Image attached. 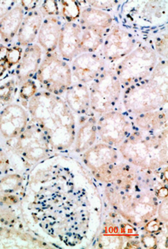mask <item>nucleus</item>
<instances>
[{
  "mask_svg": "<svg viewBox=\"0 0 168 249\" xmlns=\"http://www.w3.org/2000/svg\"><path fill=\"white\" fill-rule=\"evenodd\" d=\"M54 156L33 167L25 183V205L34 224L68 247L82 244L91 231L92 204L87 176ZM72 163V161H71Z\"/></svg>",
  "mask_w": 168,
  "mask_h": 249,
  "instance_id": "nucleus-1",
  "label": "nucleus"
},
{
  "mask_svg": "<svg viewBox=\"0 0 168 249\" xmlns=\"http://www.w3.org/2000/svg\"><path fill=\"white\" fill-rule=\"evenodd\" d=\"M26 109L32 121L42 130L55 151H67L73 147L76 122L63 97L39 89L28 101Z\"/></svg>",
  "mask_w": 168,
  "mask_h": 249,
  "instance_id": "nucleus-2",
  "label": "nucleus"
},
{
  "mask_svg": "<svg viewBox=\"0 0 168 249\" xmlns=\"http://www.w3.org/2000/svg\"><path fill=\"white\" fill-rule=\"evenodd\" d=\"M122 106L129 117L168 106V60L159 59L148 78L123 89Z\"/></svg>",
  "mask_w": 168,
  "mask_h": 249,
  "instance_id": "nucleus-3",
  "label": "nucleus"
},
{
  "mask_svg": "<svg viewBox=\"0 0 168 249\" xmlns=\"http://www.w3.org/2000/svg\"><path fill=\"white\" fill-rule=\"evenodd\" d=\"M118 150L132 166L144 171H157L168 166V131L152 135L133 130Z\"/></svg>",
  "mask_w": 168,
  "mask_h": 249,
  "instance_id": "nucleus-4",
  "label": "nucleus"
},
{
  "mask_svg": "<svg viewBox=\"0 0 168 249\" xmlns=\"http://www.w3.org/2000/svg\"><path fill=\"white\" fill-rule=\"evenodd\" d=\"M105 196L118 214L135 227H145L157 214L159 204L152 190L127 193L106 184Z\"/></svg>",
  "mask_w": 168,
  "mask_h": 249,
  "instance_id": "nucleus-5",
  "label": "nucleus"
},
{
  "mask_svg": "<svg viewBox=\"0 0 168 249\" xmlns=\"http://www.w3.org/2000/svg\"><path fill=\"white\" fill-rule=\"evenodd\" d=\"M158 61L159 57L153 47L139 44L112 69L124 89L149 77Z\"/></svg>",
  "mask_w": 168,
  "mask_h": 249,
  "instance_id": "nucleus-6",
  "label": "nucleus"
},
{
  "mask_svg": "<svg viewBox=\"0 0 168 249\" xmlns=\"http://www.w3.org/2000/svg\"><path fill=\"white\" fill-rule=\"evenodd\" d=\"M7 144L27 168L51 158L55 151L42 130L32 120L18 138Z\"/></svg>",
  "mask_w": 168,
  "mask_h": 249,
  "instance_id": "nucleus-7",
  "label": "nucleus"
},
{
  "mask_svg": "<svg viewBox=\"0 0 168 249\" xmlns=\"http://www.w3.org/2000/svg\"><path fill=\"white\" fill-rule=\"evenodd\" d=\"M35 76L41 89L61 97L73 84L71 67L56 52L45 54Z\"/></svg>",
  "mask_w": 168,
  "mask_h": 249,
  "instance_id": "nucleus-8",
  "label": "nucleus"
},
{
  "mask_svg": "<svg viewBox=\"0 0 168 249\" xmlns=\"http://www.w3.org/2000/svg\"><path fill=\"white\" fill-rule=\"evenodd\" d=\"M89 89L91 112L97 118L117 109L121 100V84L114 70L109 68L90 84Z\"/></svg>",
  "mask_w": 168,
  "mask_h": 249,
  "instance_id": "nucleus-9",
  "label": "nucleus"
},
{
  "mask_svg": "<svg viewBox=\"0 0 168 249\" xmlns=\"http://www.w3.org/2000/svg\"><path fill=\"white\" fill-rule=\"evenodd\" d=\"M133 130L131 118L119 109L97 118V138L116 149Z\"/></svg>",
  "mask_w": 168,
  "mask_h": 249,
  "instance_id": "nucleus-10",
  "label": "nucleus"
},
{
  "mask_svg": "<svg viewBox=\"0 0 168 249\" xmlns=\"http://www.w3.org/2000/svg\"><path fill=\"white\" fill-rule=\"evenodd\" d=\"M137 46L136 37L119 25L110 29L102 44V57L108 64H117Z\"/></svg>",
  "mask_w": 168,
  "mask_h": 249,
  "instance_id": "nucleus-11",
  "label": "nucleus"
},
{
  "mask_svg": "<svg viewBox=\"0 0 168 249\" xmlns=\"http://www.w3.org/2000/svg\"><path fill=\"white\" fill-rule=\"evenodd\" d=\"M30 120L28 110L21 104L5 105L0 110V137L7 144L14 141L24 132Z\"/></svg>",
  "mask_w": 168,
  "mask_h": 249,
  "instance_id": "nucleus-12",
  "label": "nucleus"
},
{
  "mask_svg": "<svg viewBox=\"0 0 168 249\" xmlns=\"http://www.w3.org/2000/svg\"><path fill=\"white\" fill-rule=\"evenodd\" d=\"M107 64L102 54L82 53L73 59V77L79 83H93L107 69Z\"/></svg>",
  "mask_w": 168,
  "mask_h": 249,
  "instance_id": "nucleus-13",
  "label": "nucleus"
},
{
  "mask_svg": "<svg viewBox=\"0 0 168 249\" xmlns=\"http://www.w3.org/2000/svg\"><path fill=\"white\" fill-rule=\"evenodd\" d=\"M118 149L105 143H97L81 154L83 163L92 175L102 171L119 161Z\"/></svg>",
  "mask_w": 168,
  "mask_h": 249,
  "instance_id": "nucleus-14",
  "label": "nucleus"
},
{
  "mask_svg": "<svg viewBox=\"0 0 168 249\" xmlns=\"http://www.w3.org/2000/svg\"><path fill=\"white\" fill-rule=\"evenodd\" d=\"M82 29L79 23L64 22L58 39V54L66 62L73 61L80 52Z\"/></svg>",
  "mask_w": 168,
  "mask_h": 249,
  "instance_id": "nucleus-15",
  "label": "nucleus"
},
{
  "mask_svg": "<svg viewBox=\"0 0 168 249\" xmlns=\"http://www.w3.org/2000/svg\"><path fill=\"white\" fill-rule=\"evenodd\" d=\"M42 49L38 44L33 43L25 47L16 69V80L18 86L36 75L42 60Z\"/></svg>",
  "mask_w": 168,
  "mask_h": 249,
  "instance_id": "nucleus-16",
  "label": "nucleus"
},
{
  "mask_svg": "<svg viewBox=\"0 0 168 249\" xmlns=\"http://www.w3.org/2000/svg\"><path fill=\"white\" fill-rule=\"evenodd\" d=\"M74 115L81 119L92 115L90 109V95L89 86L75 82L71 85L62 96Z\"/></svg>",
  "mask_w": 168,
  "mask_h": 249,
  "instance_id": "nucleus-17",
  "label": "nucleus"
},
{
  "mask_svg": "<svg viewBox=\"0 0 168 249\" xmlns=\"http://www.w3.org/2000/svg\"><path fill=\"white\" fill-rule=\"evenodd\" d=\"M134 130L148 134H160L168 131V110L167 108L144 113L131 118Z\"/></svg>",
  "mask_w": 168,
  "mask_h": 249,
  "instance_id": "nucleus-18",
  "label": "nucleus"
},
{
  "mask_svg": "<svg viewBox=\"0 0 168 249\" xmlns=\"http://www.w3.org/2000/svg\"><path fill=\"white\" fill-rule=\"evenodd\" d=\"M137 4L139 22L158 26L168 20V1H140Z\"/></svg>",
  "mask_w": 168,
  "mask_h": 249,
  "instance_id": "nucleus-19",
  "label": "nucleus"
},
{
  "mask_svg": "<svg viewBox=\"0 0 168 249\" xmlns=\"http://www.w3.org/2000/svg\"><path fill=\"white\" fill-rule=\"evenodd\" d=\"M63 23L60 17H47L42 20L37 35V43L46 53L56 52Z\"/></svg>",
  "mask_w": 168,
  "mask_h": 249,
  "instance_id": "nucleus-20",
  "label": "nucleus"
},
{
  "mask_svg": "<svg viewBox=\"0 0 168 249\" xmlns=\"http://www.w3.org/2000/svg\"><path fill=\"white\" fill-rule=\"evenodd\" d=\"M97 139V117L92 115L83 118L79 121V127L76 128L73 151L75 154H83L95 144Z\"/></svg>",
  "mask_w": 168,
  "mask_h": 249,
  "instance_id": "nucleus-21",
  "label": "nucleus"
},
{
  "mask_svg": "<svg viewBox=\"0 0 168 249\" xmlns=\"http://www.w3.org/2000/svg\"><path fill=\"white\" fill-rule=\"evenodd\" d=\"M42 20L43 17L38 9L30 11L24 15L17 36L19 47H27L34 43L38 35Z\"/></svg>",
  "mask_w": 168,
  "mask_h": 249,
  "instance_id": "nucleus-22",
  "label": "nucleus"
},
{
  "mask_svg": "<svg viewBox=\"0 0 168 249\" xmlns=\"http://www.w3.org/2000/svg\"><path fill=\"white\" fill-rule=\"evenodd\" d=\"M37 242L39 241L24 232L7 227H0V249L47 246V244Z\"/></svg>",
  "mask_w": 168,
  "mask_h": 249,
  "instance_id": "nucleus-23",
  "label": "nucleus"
},
{
  "mask_svg": "<svg viewBox=\"0 0 168 249\" xmlns=\"http://www.w3.org/2000/svg\"><path fill=\"white\" fill-rule=\"evenodd\" d=\"M24 18V8L17 3L7 15L0 20V38L5 44H8L17 36Z\"/></svg>",
  "mask_w": 168,
  "mask_h": 249,
  "instance_id": "nucleus-24",
  "label": "nucleus"
},
{
  "mask_svg": "<svg viewBox=\"0 0 168 249\" xmlns=\"http://www.w3.org/2000/svg\"><path fill=\"white\" fill-rule=\"evenodd\" d=\"M113 17L104 11L98 10L90 6L80 11L79 24L82 27L109 30L113 26Z\"/></svg>",
  "mask_w": 168,
  "mask_h": 249,
  "instance_id": "nucleus-25",
  "label": "nucleus"
},
{
  "mask_svg": "<svg viewBox=\"0 0 168 249\" xmlns=\"http://www.w3.org/2000/svg\"><path fill=\"white\" fill-rule=\"evenodd\" d=\"M80 37V52L95 53L104 42L105 37L109 30H102L94 28L82 27Z\"/></svg>",
  "mask_w": 168,
  "mask_h": 249,
  "instance_id": "nucleus-26",
  "label": "nucleus"
},
{
  "mask_svg": "<svg viewBox=\"0 0 168 249\" xmlns=\"http://www.w3.org/2000/svg\"><path fill=\"white\" fill-rule=\"evenodd\" d=\"M24 178L19 174H7L0 177V193L14 194L23 189Z\"/></svg>",
  "mask_w": 168,
  "mask_h": 249,
  "instance_id": "nucleus-27",
  "label": "nucleus"
},
{
  "mask_svg": "<svg viewBox=\"0 0 168 249\" xmlns=\"http://www.w3.org/2000/svg\"><path fill=\"white\" fill-rule=\"evenodd\" d=\"M59 16L63 17L66 22H75L80 18V5L77 1H58Z\"/></svg>",
  "mask_w": 168,
  "mask_h": 249,
  "instance_id": "nucleus-28",
  "label": "nucleus"
},
{
  "mask_svg": "<svg viewBox=\"0 0 168 249\" xmlns=\"http://www.w3.org/2000/svg\"><path fill=\"white\" fill-rule=\"evenodd\" d=\"M17 86H18L17 80L14 79H10L0 84V105L12 103V99L15 98Z\"/></svg>",
  "mask_w": 168,
  "mask_h": 249,
  "instance_id": "nucleus-29",
  "label": "nucleus"
},
{
  "mask_svg": "<svg viewBox=\"0 0 168 249\" xmlns=\"http://www.w3.org/2000/svg\"><path fill=\"white\" fill-rule=\"evenodd\" d=\"M38 89V85L37 84V81L32 79L22 84L21 86H19V98L21 101L20 104L26 108L28 101L35 95V93Z\"/></svg>",
  "mask_w": 168,
  "mask_h": 249,
  "instance_id": "nucleus-30",
  "label": "nucleus"
},
{
  "mask_svg": "<svg viewBox=\"0 0 168 249\" xmlns=\"http://www.w3.org/2000/svg\"><path fill=\"white\" fill-rule=\"evenodd\" d=\"M168 32L158 34L153 39V49L158 56L168 60Z\"/></svg>",
  "mask_w": 168,
  "mask_h": 249,
  "instance_id": "nucleus-31",
  "label": "nucleus"
},
{
  "mask_svg": "<svg viewBox=\"0 0 168 249\" xmlns=\"http://www.w3.org/2000/svg\"><path fill=\"white\" fill-rule=\"evenodd\" d=\"M23 54V49L19 46L8 47L7 57L5 59L4 64L7 67V69H11L12 67L16 66L19 64Z\"/></svg>",
  "mask_w": 168,
  "mask_h": 249,
  "instance_id": "nucleus-32",
  "label": "nucleus"
},
{
  "mask_svg": "<svg viewBox=\"0 0 168 249\" xmlns=\"http://www.w3.org/2000/svg\"><path fill=\"white\" fill-rule=\"evenodd\" d=\"M44 18L59 17L58 1H44L38 9Z\"/></svg>",
  "mask_w": 168,
  "mask_h": 249,
  "instance_id": "nucleus-33",
  "label": "nucleus"
},
{
  "mask_svg": "<svg viewBox=\"0 0 168 249\" xmlns=\"http://www.w3.org/2000/svg\"><path fill=\"white\" fill-rule=\"evenodd\" d=\"M119 1H85V3L98 10L112 11L119 4Z\"/></svg>",
  "mask_w": 168,
  "mask_h": 249,
  "instance_id": "nucleus-34",
  "label": "nucleus"
},
{
  "mask_svg": "<svg viewBox=\"0 0 168 249\" xmlns=\"http://www.w3.org/2000/svg\"><path fill=\"white\" fill-rule=\"evenodd\" d=\"M11 167V161L7 152L0 147V177L8 173Z\"/></svg>",
  "mask_w": 168,
  "mask_h": 249,
  "instance_id": "nucleus-35",
  "label": "nucleus"
},
{
  "mask_svg": "<svg viewBox=\"0 0 168 249\" xmlns=\"http://www.w3.org/2000/svg\"><path fill=\"white\" fill-rule=\"evenodd\" d=\"M168 197L162 200L160 205H158V217L162 220V222H168Z\"/></svg>",
  "mask_w": 168,
  "mask_h": 249,
  "instance_id": "nucleus-36",
  "label": "nucleus"
},
{
  "mask_svg": "<svg viewBox=\"0 0 168 249\" xmlns=\"http://www.w3.org/2000/svg\"><path fill=\"white\" fill-rule=\"evenodd\" d=\"M17 1H0V20L17 4Z\"/></svg>",
  "mask_w": 168,
  "mask_h": 249,
  "instance_id": "nucleus-37",
  "label": "nucleus"
},
{
  "mask_svg": "<svg viewBox=\"0 0 168 249\" xmlns=\"http://www.w3.org/2000/svg\"><path fill=\"white\" fill-rule=\"evenodd\" d=\"M20 5L24 8V11H27L28 13L30 11L37 9V6L39 4V1H20Z\"/></svg>",
  "mask_w": 168,
  "mask_h": 249,
  "instance_id": "nucleus-38",
  "label": "nucleus"
},
{
  "mask_svg": "<svg viewBox=\"0 0 168 249\" xmlns=\"http://www.w3.org/2000/svg\"><path fill=\"white\" fill-rule=\"evenodd\" d=\"M7 52H8V47L4 45H0V64H4Z\"/></svg>",
  "mask_w": 168,
  "mask_h": 249,
  "instance_id": "nucleus-39",
  "label": "nucleus"
},
{
  "mask_svg": "<svg viewBox=\"0 0 168 249\" xmlns=\"http://www.w3.org/2000/svg\"><path fill=\"white\" fill-rule=\"evenodd\" d=\"M7 67L3 64H0V78L4 75L5 71H7Z\"/></svg>",
  "mask_w": 168,
  "mask_h": 249,
  "instance_id": "nucleus-40",
  "label": "nucleus"
},
{
  "mask_svg": "<svg viewBox=\"0 0 168 249\" xmlns=\"http://www.w3.org/2000/svg\"><path fill=\"white\" fill-rule=\"evenodd\" d=\"M0 110H1V105H0Z\"/></svg>",
  "mask_w": 168,
  "mask_h": 249,
  "instance_id": "nucleus-41",
  "label": "nucleus"
}]
</instances>
